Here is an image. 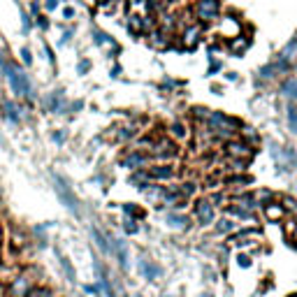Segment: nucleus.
Listing matches in <instances>:
<instances>
[{"mask_svg": "<svg viewBox=\"0 0 297 297\" xmlns=\"http://www.w3.org/2000/svg\"><path fill=\"white\" fill-rule=\"evenodd\" d=\"M262 214H265L267 221H281L285 216V209L279 205V202H267L265 207H262Z\"/></svg>", "mask_w": 297, "mask_h": 297, "instance_id": "obj_14", "label": "nucleus"}, {"mask_svg": "<svg viewBox=\"0 0 297 297\" xmlns=\"http://www.w3.org/2000/svg\"><path fill=\"white\" fill-rule=\"evenodd\" d=\"M88 70H91V61H81V63H79V72H81V74L88 72Z\"/></svg>", "mask_w": 297, "mask_h": 297, "instance_id": "obj_46", "label": "nucleus"}, {"mask_svg": "<svg viewBox=\"0 0 297 297\" xmlns=\"http://www.w3.org/2000/svg\"><path fill=\"white\" fill-rule=\"evenodd\" d=\"M37 26H40V28H49V19L47 17H42V14H37Z\"/></svg>", "mask_w": 297, "mask_h": 297, "instance_id": "obj_45", "label": "nucleus"}, {"mask_svg": "<svg viewBox=\"0 0 297 297\" xmlns=\"http://www.w3.org/2000/svg\"><path fill=\"white\" fill-rule=\"evenodd\" d=\"M281 202H283V205H281L283 209H290V212H297V202L292 200L290 195H281Z\"/></svg>", "mask_w": 297, "mask_h": 297, "instance_id": "obj_38", "label": "nucleus"}, {"mask_svg": "<svg viewBox=\"0 0 297 297\" xmlns=\"http://www.w3.org/2000/svg\"><path fill=\"white\" fill-rule=\"evenodd\" d=\"M84 290L88 292V295H95V292H97V288H95V285H84Z\"/></svg>", "mask_w": 297, "mask_h": 297, "instance_id": "obj_51", "label": "nucleus"}, {"mask_svg": "<svg viewBox=\"0 0 297 297\" xmlns=\"http://www.w3.org/2000/svg\"><path fill=\"white\" fill-rule=\"evenodd\" d=\"M146 174L153 181H170L172 176L176 174V167L172 163H158V165H151V170H146Z\"/></svg>", "mask_w": 297, "mask_h": 297, "instance_id": "obj_7", "label": "nucleus"}, {"mask_svg": "<svg viewBox=\"0 0 297 297\" xmlns=\"http://www.w3.org/2000/svg\"><path fill=\"white\" fill-rule=\"evenodd\" d=\"M0 297H10V290H7V283L0 281Z\"/></svg>", "mask_w": 297, "mask_h": 297, "instance_id": "obj_49", "label": "nucleus"}, {"mask_svg": "<svg viewBox=\"0 0 297 297\" xmlns=\"http://www.w3.org/2000/svg\"><path fill=\"white\" fill-rule=\"evenodd\" d=\"M242 140L246 142L249 146L260 144V137H258V133H255L253 128H244V130H242Z\"/></svg>", "mask_w": 297, "mask_h": 297, "instance_id": "obj_24", "label": "nucleus"}, {"mask_svg": "<svg viewBox=\"0 0 297 297\" xmlns=\"http://www.w3.org/2000/svg\"><path fill=\"white\" fill-rule=\"evenodd\" d=\"M200 37H202V26H200V24H186V28L181 31L183 47H188V49H195V47H197Z\"/></svg>", "mask_w": 297, "mask_h": 297, "instance_id": "obj_11", "label": "nucleus"}, {"mask_svg": "<svg viewBox=\"0 0 297 297\" xmlns=\"http://www.w3.org/2000/svg\"><path fill=\"white\" fill-rule=\"evenodd\" d=\"M149 153H144V151H130L126 158L121 160V165L123 167H128V170H144L146 165H149Z\"/></svg>", "mask_w": 297, "mask_h": 297, "instance_id": "obj_10", "label": "nucleus"}, {"mask_svg": "<svg viewBox=\"0 0 297 297\" xmlns=\"http://www.w3.org/2000/svg\"><path fill=\"white\" fill-rule=\"evenodd\" d=\"M249 37H242V35H235V37H232V40H230V51H232V54H235V56H242L244 54V51H246V49H249Z\"/></svg>", "mask_w": 297, "mask_h": 297, "instance_id": "obj_17", "label": "nucleus"}, {"mask_svg": "<svg viewBox=\"0 0 297 297\" xmlns=\"http://www.w3.org/2000/svg\"><path fill=\"white\" fill-rule=\"evenodd\" d=\"M223 183H232V186H251L253 176L251 174H235V176H225Z\"/></svg>", "mask_w": 297, "mask_h": 297, "instance_id": "obj_18", "label": "nucleus"}, {"mask_svg": "<svg viewBox=\"0 0 297 297\" xmlns=\"http://www.w3.org/2000/svg\"><path fill=\"white\" fill-rule=\"evenodd\" d=\"M26 297H58V295H56V290L49 288V285H33V290Z\"/></svg>", "mask_w": 297, "mask_h": 297, "instance_id": "obj_22", "label": "nucleus"}, {"mask_svg": "<svg viewBox=\"0 0 297 297\" xmlns=\"http://www.w3.org/2000/svg\"><path fill=\"white\" fill-rule=\"evenodd\" d=\"M110 251L119 258V265L126 269L128 267V251H126V242H121V239H112V246H110Z\"/></svg>", "mask_w": 297, "mask_h": 297, "instance_id": "obj_16", "label": "nucleus"}, {"mask_svg": "<svg viewBox=\"0 0 297 297\" xmlns=\"http://www.w3.org/2000/svg\"><path fill=\"white\" fill-rule=\"evenodd\" d=\"M253 200H255V205H258V207H260V205L265 207L267 202L274 200V193H272V190H265V188H262V190H258V193L253 195Z\"/></svg>", "mask_w": 297, "mask_h": 297, "instance_id": "obj_25", "label": "nucleus"}, {"mask_svg": "<svg viewBox=\"0 0 297 297\" xmlns=\"http://www.w3.org/2000/svg\"><path fill=\"white\" fill-rule=\"evenodd\" d=\"M281 91H283L288 97H297V79H288V81H283Z\"/></svg>", "mask_w": 297, "mask_h": 297, "instance_id": "obj_31", "label": "nucleus"}, {"mask_svg": "<svg viewBox=\"0 0 297 297\" xmlns=\"http://www.w3.org/2000/svg\"><path fill=\"white\" fill-rule=\"evenodd\" d=\"M176 153H179V146H176L172 140L163 137V140H156V142H153L151 153H149V156L156 158V160H172Z\"/></svg>", "mask_w": 297, "mask_h": 297, "instance_id": "obj_5", "label": "nucleus"}, {"mask_svg": "<svg viewBox=\"0 0 297 297\" xmlns=\"http://www.w3.org/2000/svg\"><path fill=\"white\" fill-rule=\"evenodd\" d=\"M130 5H142V3H146V0H128Z\"/></svg>", "mask_w": 297, "mask_h": 297, "instance_id": "obj_55", "label": "nucleus"}, {"mask_svg": "<svg viewBox=\"0 0 297 297\" xmlns=\"http://www.w3.org/2000/svg\"><path fill=\"white\" fill-rule=\"evenodd\" d=\"M54 183H56V193H58L63 205H65L72 214H79V202H77V197H74L72 188L67 186L65 179H63V176H54Z\"/></svg>", "mask_w": 297, "mask_h": 297, "instance_id": "obj_4", "label": "nucleus"}, {"mask_svg": "<svg viewBox=\"0 0 297 297\" xmlns=\"http://www.w3.org/2000/svg\"><path fill=\"white\" fill-rule=\"evenodd\" d=\"M195 216H197V221H200L202 225L212 223V221L216 219V214H214V205L209 202V197H200V200L195 202Z\"/></svg>", "mask_w": 297, "mask_h": 297, "instance_id": "obj_9", "label": "nucleus"}, {"mask_svg": "<svg viewBox=\"0 0 297 297\" xmlns=\"http://www.w3.org/2000/svg\"><path fill=\"white\" fill-rule=\"evenodd\" d=\"M288 297H297V292H292V295H288Z\"/></svg>", "mask_w": 297, "mask_h": 297, "instance_id": "obj_57", "label": "nucleus"}, {"mask_svg": "<svg viewBox=\"0 0 297 297\" xmlns=\"http://www.w3.org/2000/svg\"><path fill=\"white\" fill-rule=\"evenodd\" d=\"M170 135L174 137V140H186V137H188L186 123H183V121H174V123L170 126Z\"/></svg>", "mask_w": 297, "mask_h": 297, "instance_id": "obj_19", "label": "nucleus"}, {"mask_svg": "<svg viewBox=\"0 0 297 297\" xmlns=\"http://www.w3.org/2000/svg\"><path fill=\"white\" fill-rule=\"evenodd\" d=\"M93 237H95V244H97V249L105 251V253H110V244H107V237L103 235V232L97 230V228H93Z\"/></svg>", "mask_w": 297, "mask_h": 297, "instance_id": "obj_27", "label": "nucleus"}, {"mask_svg": "<svg viewBox=\"0 0 297 297\" xmlns=\"http://www.w3.org/2000/svg\"><path fill=\"white\" fill-rule=\"evenodd\" d=\"M167 5H170V0H146V7H149V12L151 14L163 12Z\"/></svg>", "mask_w": 297, "mask_h": 297, "instance_id": "obj_28", "label": "nucleus"}, {"mask_svg": "<svg viewBox=\"0 0 297 297\" xmlns=\"http://www.w3.org/2000/svg\"><path fill=\"white\" fill-rule=\"evenodd\" d=\"M42 105H44V110L54 112V114H63V112H67V103H65V95H63V91L49 93V95L42 100Z\"/></svg>", "mask_w": 297, "mask_h": 297, "instance_id": "obj_8", "label": "nucleus"}, {"mask_svg": "<svg viewBox=\"0 0 297 297\" xmlns=\"http://www.w3.org/2000/svg\"><path fill=\"white\" fill-rule=\"evenodd\" d=\"M123 212H126V216H135V219H142V216H144V212L135 205H123Z\"/></svg>", "mask_w": 297, "mask_h": 297, "instance_id": "obj_36", "label": "nucleus"}, {"mask_svg": "<svg viewBox=\"0 0 297 297\" xmlns=\"http://www.w3.org/2000/svg\"><path fill=\"white\" fill-rule=\"evenodd\" d=\"M123 230H126V232H128V235H135V232L140 230V225L135 223V221H133V219H128V221H126V223H123Z\"/></svg>", "mask_w": 297, "mask_h": 297, "instance_id": "obj_40", "label": "nucleus"}, {"mask_svg": "<svg viewBox=\"0 0 297 297\" xmlns=\"http://www.w3.org/2000/svg\"><path fill=\"white\" fill-rule=\"evenodd\" d=\"M74 17V10L72 7H65V10H63V19H72Z\"/></svg>", "mask_w": 297, "mask_h": 297, "instance_id": "obj_48", "label": "nucleus"}, {"mask_svg": "<svg viewBox=\"0 0 297 297\" xmlns=\"http://www.w3.org/2000/svg\"><path fill=\"white\" fill-rule=\"evenodd\" d=\"M81 107H84V103H81V100H77V103H72L70 107H67V110H70V112H77V110H81Z\"/></svg>", "mask_w": 297, "mask_h": 297, "instance_id": "obj_47", "label": "nucleus"}, {"mask_svg": "<svg viewBox=\"0 0 297 297\" xmlns=\"http://www.w3.org/2000/svg\"><path fill=\"white\" fill-rule=\"evenodd\" d=\"M288 121H290V128L297 133V105H290V107H288Z\"/></svg>", "mask_w": 297, "mask_h": 297, "instance_id": "obj_37", "label": "nucleus"}, {"mask_svg": "<svg viewBox=\"0 0 297 297\" xmlns=\"http://www.w3.org/2000/svg\"><path fill=\"white\" fill-rule=\"evenodd\" d=\"M63 140H65V135H63V133H54V142H58V144H61Z\"/></svg>", "mask_w": 297, "mask_h": 297, "instance_id": "obj_52", "label": "nucleus"}, {"mask_svg": "<svg viewBox=\"0 0 297 297\" xmlns=\"http://www.w3.org/2000/svg\"><path fill=\"white\" fill-rule=\"evenodd\" d=\"M37 12H40V5H37V3H33V5H31V14H33V17H37Z\"/></svg>", "mask_w": 297, "mask_h": 297, "instance_id": "obj_53", "label": "nucleus"}, {"mask_svg": "<svg viewBox=\"0 0 297 297\" xmlns=\"http://www.w3.org/2000/svg\"><path fill=\"white\" fill-rule=\"evenodd\" d=\"M140 272L144 274V279L156 281L158 276H160V267H158L153 260H146V258H142V260H140Z\"/></svg>", "mask_w": 297, "mask_h": 297, "instance_id": "obj_15", "label": "nucleus"}, {"mask_svg": "<svg viewBox=\"0 0 297 297\" xmlns=\"http://www.w3.org/2000/svg\"><path fill=\"white\" fill-rule=\"evenodd\" d=\"M3 237H5V230H3V225H0V244H3Z\"/></svg>", "mask_w": 297, "mask_h": 297, "instance_id": "obj_56", "label": "nucleus"}, {"mask_svg": "<svg viewBox=\"0 0 297 297\" xmlns=\"http://www.w3.org/2000/svg\"><path fill=\"white\" fill-rule=\"evenodd\" d=\"M37 274L40 269H26V272L17 274L10 283H7V290H10V297H26L33 290V285H37Z\"/></svg>", "mask_w": 297, "mask_h": 297, "instance_id": "obj_2", "label": "nucleus"}, {"mask_svg": "<svg viewBox=\"0 0 297 297\" xmlns=\"http://www.w3.org/2000/svg\"><path fill=\"white\" fill-rule=\"evenodd\" d=\"M209 114H212V112L207 110V107H193V116L197 123H205L207 119H209Z\"/></svg>", "mask_w": 297, "mask_h": 297, "instance_id": "obj_34", "label": "nucleus"}, {"mask_svg": "<svg viewBox=\"0 0 297 297\" xmlns=\"http://www.w3.org/2000/svg\"><path fill=\"white\" fill-rule=\"evenodd\" d=\"M253 239H249V237H244V235H237L232 237V246H237V249H249V246H253Z\"/></svg>", "mask_w": 297, "mask_h": 297, "instance_id": "obj_32", "label": "nucleus"}, {"mask_svg": "<svg viewBox=\"0 0 297 297\" xmlns=\"http://www.w3.org/2000/svg\"><path fill=\"white\" fill-rule=\"evenodd\" d=\"M197 190V186H195V181H183V183H179V193L181 195H186V197H190V195Z\"/></svg>", "mask_w": 297, "mask_h": 297, "instance_id": "obj_35", "label": "nucleus"}, {"mask_svg": "<svg viewBox=\"0 0 297 297\" xmlns=\"http://www.w3.org/2000/svg\"><path fill=\"white\" fill-rule=\"evenodd\" d=\"M228 165H230L235 172H244L249 167V160H246V158H228Z\"/></svg>", "mask_w": 297, "mask_h": 297, "instance_id": "obj_30", "label": "nucleus"}, {"mask_svg": "<svg viewBox=\"0 0 297 297\" xmlns=\"http://www.w3.org/2000/svg\"><path fill=\"white\" fill-rule=\"evenodd\" d=\"M193 14H195L197 21H202V24L216 21L219 14H221V3H219V0H195Z\"/></svg>", "mask_w": 297, "mask_h": 297, "instance_id": "obj_3", "label": "nucleus"}, {"mask_svg": "<svg viewBox=\"0 0 297 297\" xmlns=\"http://www.w3.org/2000/svg\"><path fill=\"white\" fill-rule=\"evenodd\" d=\"M21 19H24V33H28V31H31V17L21 10Z\"/></svg>", "mask_w": 297, "mask_h": 297, "instance_id": "obj_44", "label": "nucleus"}, {"mask_svg": "<svg viewBox=\"0 0 297 297\" xmlns=\"http://www.w3.org/2000/svg\"><path fill=\"white\" fill-rule=\"evenodd\" d=\"M61 265H63V269H65L67 279H70V281H74V269H72V265H70V260H67V258H63V255H61Z\"/></svg>", "mask_w": 297, "mask_h": 297, "instance_id": "obj_39", "label": "nucleus"}, {"mask_svg": "<svg viewBox=\"0 0 297 297\" xmlns=\"http://www.w3.org/2000/svg\"><path fill=\"white\" fill-rule=\"evenodd\" d=\"M167 221H170L172 228H188L190 225L188 216H183V214H167Z\"/></svg>", "mask_w": 297, "mask_h": 297, "instance_id": "obj_23", "label": "nucleus"}, {"mask_svg": "<svg viewBox=\"0 0 297 297\" xmlns=\"http://www.w3.org/2000/svg\"><path fill=\"white\" fill-rule=\"evenodd\" d=\"M44 54H47L49 63H54V51H51V47H47V44H44Z\"/></svg>", "mask_w": 297, "mask_h": 297, "instance_id": "obj_50", "label": "nucleus"}, {"mask_svg": "<svg viewBox=\"0 0 297 297\" xmlns=\"http://www.w3.org/2000/svg\"><path fill=\"white\" fill-rule=\"evenodd\" d=\"M149 181H151V179H149L146 170H133V174H130V183H135L137 188H144Z\"/></svg>", "mask_w": 297, "mask_h": 297, "instance_id": "obj_21", "label": "nucleus"}, {"mask_svg": "<svg viewBox=\"0 0 297 297\" xmlns=\"http://www.w3.org/2000/svg\"><path fill=\"white\" fill-rule=\"evenodd\" d=\"M209 202H212L214 207H223V205H230V195H225L223 190H219V193H214V195H212V200H209Z\"/></svg>", "mask_w": 297, "mask_h": 297, "instance_id": "obj_33", "label": "nucleus"}, {"mask_svg": "<svg viewBox=\"0 0 297 297\" xmlns=\"http://www.w3.org/2000/svg\"><path fill=\"white\" fill-rule=\"evenodd\" d=\"M149 44H151L153 49H167L170 47V33L165 31H151L149 33Z\"/></svg>", "mask_w": 297, "mask_h": 297, "instance_id": "obj_13", "label": "nucleus"}, {"mask_svg": "<svg viewBox=\"0 0 297 297\" xmlns=\"http://www.w3.org/2000/svg\"><path fill=\"white\" fill-rule=\"evenodd\" d=\"M253 146H249L244 140H228L225 142V153H228V158H246V160H251L253 158Z\"/></svg>", "mask_w": 297, "mask_h": 297, "instance_id": "obj_6", "label": "nucleus"}, {"mask_svg": "<svg viewBox=\"0 0 297 297\" xmlns=\"http://www.w3.org/2000/svg\"><path fill=\"white\" fill-rule=\"evenodd\" d=\"M0 67H3V72H5V79L10 81V88H12L19 97L33 100L35 91H33V84H31V79H28V74H26V70L19 65V63L10 61L3 49H0Z\"/></svg>", "mask_w": 297, "mask_h": 297, "instance_id": "obj_1", "label": "nucleus"}, {"mask_svg": "<svg viewBox=\"0 0 297 297\" xmlns=\"http://www.w3.org/2000/svg\"><path fill=\"white\" fill-rule=\"evenodd\" d=\"M21 61H24V65H28V67L33 65V54H31V49L28 47L21 49Z\"/></svg>", "mask_w": 297, "mask_h": 297, "instance_id": "obj_41", "label": "nucleus"}, {"mask_svg": "<svg viewBox=\"0 0 297 297\" xmlns=\"http://www.w3.org/2000/svg\"><path fill=\"white\" fill-rule=\"evenodd\" d=\"M216 70H221V65H219V63H212V67H209V74H214Z\"/></svg>", "mask_w": 297, "mask_h": 297, "instance_id": "obj_54", "label": "nucleus"}, {"mask_svg": "<svg viewBox=\"0 0 297 297\" xmlns=\"http://www.w3.org/2000/svg\"><path fill=\"white\" fill-rule=\"evenodd\" d=\"M3 112H5V116L12 123H19L21 119H24V107H19V105L12 103V100H3Z\"/></svg>", "mask_w": 297, "mask_h": 297, "instance_id": "obj_12", "label": "nucleus"}, {"mask_svg": "<svg viewBox=\"0 0 297 297\" xmlns=\"http://www.w3.org/2000/svg\"><path fill=\"white\" fill-rule=\"evenodd\" d=\"M235 230V223H232L230 219H219L216 221V232L219 235H228V232Z\"/></svg>", "mask_w": 297, "mask_h": 297, "instance_id": "obj_29", "label": "nucleus"}, {"mask_svg": "<svg viewBox=\"0 0 297 297\" xmlns=\"http://www.w3.org/2000/svg\"><path fill=\"white\" fill-rule=\"evenodd\" d=\"M237 265L246 269V267H251V258L246 253H239V258H237Z\"/></svg>", "mask_w": 297, "mask_h": 297, "instance_id": "obj_42", "label": "nucleus"}, {"mask_svg": "<svg viewBox=\"0 0 297 297\" xmlns=\"http://www.w3.org/2000/svg\"><path fill=\"white\" fill-rule=\"evenodd\" d=\"M58 3H61V0H42V7L47 12H54L56 7H58Z\"/></svg>", "mask_w": 297, "mask_h": 297, "instance_id": "obj_43", "label": "nucleus"}, {"mask_svg": "<svg viewBox=\"0 0 297 297\" xmlns=\"http://www.w3.org/2000/svg\"><path fill=\"white\" fill-rule=\"evenodd\" d=\"M228 212H230L232 216H237V219H244V221L253 219V212L246 209V207H239V205H228Z\"/></svg>", "mask_w": 297, "mask_h": 297, "instance_id": "obj_20", "label": "nucleus"}, {"mask_svg": "<svg viewBox=\"0 0 297 297\" xmlns=\"http://www.w3.org/2000/svg\"><path fill=\"white\" fill-rule=\"evenodd\" d=\"M128 31L135 33V35H140V33H142V17L130 14V17H128Z\"/></svg>", "mask_w": 297, "mask_h": 297, "instance_id": "obj_26", "label": "nucleus"}]
</instances>
